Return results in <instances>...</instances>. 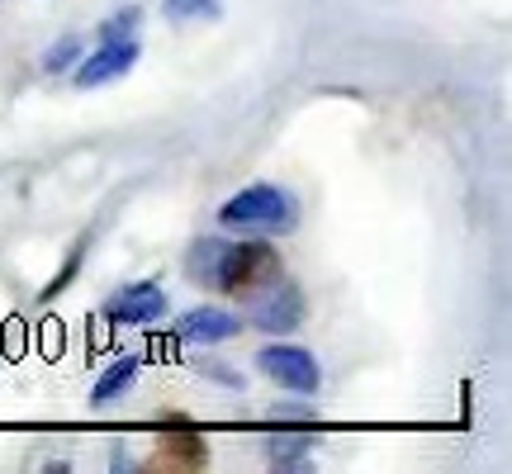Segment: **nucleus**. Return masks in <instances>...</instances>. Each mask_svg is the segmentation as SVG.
<instances>
[{
    "instance_id": "1",
    "label": "nucleus",
    "mask_w": 512,
    "mask_h": 474,
    "mask_svg": "<svg viewBox=\"0 0 512 474\" xmlns=\"http://www.w3.org/2000/svg\"><path fill=\"white\" fill-rule=\"evenodd\" d=\"M219 223L223 228H242V233H290L294 223H299V204L280 185L256 181L223 204Z\"/></svg>"
},
{
    "instance_id": "8",
    "label": "nucleus",
    "mask_w": 512,
    "mask_h": 474,
    "mask_svg": "<svg viewBox=\"0 0 512 474\" xmlns=\"http://www.w3.org/2000/svg\"><path fill=\"white\" fill-rule=\"evenodd\" d=\"M242 332V318H233V313L223 309H190L176 323V337L181 342H195V347H214V342H233Z\"/></svg>"
},
{
    "instance_id": "12",
    "label": "nucleus",
    "mask_w": 512,
    "mask_h": 474,
    "mask_svg": "<svg viewBox=\"0 0 512 474\" xmlns=\"http://www.w3.org/2000/svg\"><path fill=\"white\" fill-rule=\"evenodd\" d=\"M76 57H81V43H76V38H62V43H53V48H48V57H43V72H62L67 62H76Z\"/></svg>"
},
{
    "instance_id": "2",
    "label": "nucleus",
    "mask_w": 512,
    "mask_h": 474,
    "mask_svg": "<svg viewBox=\"0 0 512 474\" xmlns=\"http://www.w3.org/2000/svg\"><path fill=\"white\" fill-rule=\"evenodd\" d=\"M256 370H261L271 384L290 389V394H318V384H323V370L313 361V351L294 347V342H271V347H261L256 351Z\"/></svg>"
},
{
    "instance_id": "7",
    "label": "nucleus",
    "mask_w": 512,
    "mask_h": 474,
    "mask_svg": "<svg viewBox=\"0 0 512 474\" xmlns=\"http://www.w3.org/2000/svg\"><path fill=\"white\" fill-rule=\"evenodd\" d=\"M138 38H105L100 48H95L81 67H76V86L81 91H95V86H110V81H119V76L138 62Z\"/></svg>"
},
{
    "instance_id": "6",
    "label": "nucleus",
    "mask_w": 512,
    "mask_h": 474,
    "mask_svg": "<svg viewBox=\"0 0 512 474\" xmlns=\"http://www.w3.org/2000/svg\"><path fill=\"white\" fill-rule=\"evenodd\" d=\"M105 318H110V323H119V328L162 323V318H166L162 285H152V280H143V285H124L119 294H110V299H105Z\"/></svg>"
},
{
    "instance_id": "9",
    "label": "nucleus",
    "mask_w": 512,
    "mask_h": 474,
    "mask_svg": "<svg viewBox=\"0 0 512 474\" xmlns=\"http://www.w3.org/2000/svg\"><path fill=\"white\" fill-rule=\"evenodd\" d=\"M157 465H176V470H204L209 465V446L204 437L190 432V422H181L176 432H166L157 441Z\"/></svg>"
},
{
    "instance_id": "5",
    "label": "nucleus",
    "mask_w": 512,
    "mask_h": 474,
    "mask_svg": "<svg viewBox=\"0 0 512 474\" xmlns=\"http://www.w3.org/2000/svg\"><path fill=\"white\" fill-rule=\"evenodd\" d=\"M233 256H238V242H228V237H200V242H190V252H185V275H190L200 290L228 294Z\"/></svg>"
},
{
    "instance_id": "3",
    "label": "nucleus",
    "mask_w": 512,
    "mask_h": 474,
    "mask_svg": "<svg viewBox=\"0 0 512 474\" xmlns=\"http://www.w3.org/2000/svg\"><path fill=\"white\" fill-rule=\"evenodd\" d=\"M275 280H285V261L266 242H238L233 256V275H228V294H238L242 304L256 299L261 290H271Z\"/></svg>"
},
{
    "instance_id": "15",
    "label": "nucleus",
    "mask_w": 512,
    "mask_h": 474,
    "mask_svg": "<svg viewBox=\"0 0 512 474\" xmlns=\"http://www.w3.org/2000/svg\"><path fill=\"white\" fill-rule=\"evenodd\" d=\"M133 19H138V10H119V15H114L110 24L100 29V43H105V38H128V29H133Z\"/></svg>"
},
{
    "instance_id": "14",
    "label": "nucleus",
    "mask_w": 512,
    "mask_h": 474,
    "mask_svg": "<svg viewBox=\"0 0 512 474\" xmlns=\"http://www.w3.org/2000/svg\"><path fill=\"white\" fill-rule=\"evenodd\" d=\"M304 451H309V437H294V441H271V460L275 465H290V460H304Z\"/></svg>"
},
{
    "instance_id": "13",
    "label": "nucleus",
    "mask_w": 512,
    "mask_h": 474,
    "mask_svg": "<svg viewBox=\"0 0 512 474\" xmlns=\"http://www.w3.org/2000/svg\"><path fill=\"white\" fill-rule=\"evenodd\" d=\"M271 422H299V427H313V422H318V413H313L309 403H275Z\"/></svg>"
},
{
    "instance_id": "11",
    "label": "nucleus",
    "mask_w": 512,
    "mask_h": 474,
    "mask_svg": "<svg viewBox=\"0 0 512 474\" xmlns=\"http://www.w3.org/2000/svg\"><path fill=\"white\" fill-rule=\"evenodd\" d=\"M162 15L166 19H214L219 15V0H162Z\"/></svg>"
},
{
    "instance_id": "10",
    "label": "nucleus",
    "mask_w": 512,
    "mask_h": 474,
    "mask_svg": "<svg viewBox=\"0 0 512 474\" xmlns=\"http://www.w3.org/2000/svg\"><path fill=\"white\" fill-rule=\"evenodd\" d=\"M138 365H143V356H119V361L95 380V389H91L95 408H105V403H114L119 394H128V384H133V375H138Z\"/></svg>"
},
{
    "instance_id": "4",
    "label": "nucleus",
    "mask_w": 512,
    "mask_h": 474,
    "mask_svg": "<svg viewBox=\"0 0 512 474\" xmlns=\"http://www.w3.org/2000/svg\"><path fill=\"white\" fill-rule=\"evenodd\" d=\"M247 323L261 332H294L304 323V290L294 285L290 275L275 280L271 290H261L256 299H247Z\"/></svg>"
}]
</instances>
